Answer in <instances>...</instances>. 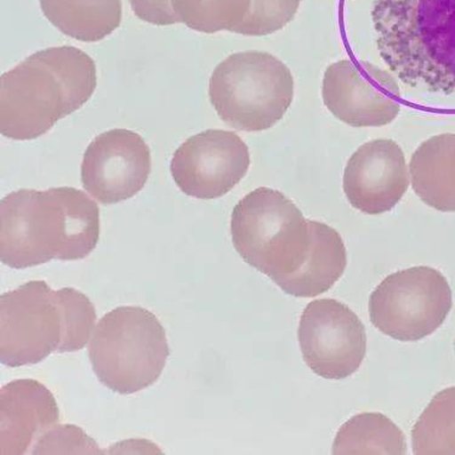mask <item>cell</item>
Segmentation results:
<instances>
[{"label": "cell", "instance_id": "obj_1", "mask_svg": "<svg viewBox=\"0 0 455 455\" xmlns=\"http://www.w3.org/2000/svg\"><path fill=\"white\" fill-rule=\"evenodd\" d=\"M100 239L99 205L81 189H19L0 204V259L12 268L77 261Z\"/></svg>", "mask_w": 455, "mask_h": 455}, {"label": "cell", "instance_id": "obj_2", "mask_svg": "<svg viewBox=\"0 0 455 455\" xmlns=\"http://www.w3.org/2000/svg\"><path fill=\"white\" fill-rule=\"evenodd\" d=\"M380 58L407 88L455 96V0H375Z\"/></svg>", "mask_w": 455, "mask_h": 455}, {"label": "cell", "instance_id": "obj_3", "mask_svg": "<svg viewBox=\"0 0 455 455\" xmlns=\"http://www.w3.org/2000/svg\"><path fill=\"white\" fill-rule=\"evenodd\" d=\"M96 84L94 60L83 50L35 52L0 78V132L12 140H35L83 108Z\"/></svg>", "mask_w": 455, "mask_h": 455}, {"label": "cell", "instance_id": "obj_4", "mask_svg": "<svg viewBox=\"0 0 455 455\" xmlns=\"http://www.w3.org/2000/svg\"><path fill=\"white\" fill-rule=\"evenodd\" d=\"M91 299L73 288L31 281L0 298V358L8 367L39 363L85 347L95 330Z\"/></svg>", "mask_w": 455, "mask_h": 455}, {"label": "cell", "instance_id": "obj_5", "mask_svg": "<svg viewBox=\"0 0 455 455\" xmlns=\"http://www.w3.org/2000/svg\"><path fill=\"white\" fill-rule=\"evenodd\" d=\"M231 235L241 258L275 283L295 274L311 247L310 220L287 196L268 188L254 189L238 202Z\"/></svg>", "mask_w": 455, "mask_h": 455}, {"label": "cell", "instance_id": "obj_6", "mask_svg": "<svg viewBox=\"0 0 455 455\" xmlns=\"http://www.w3.org/2000/svg\"><path fill=\"white\" fill-rule=\"evenodd\" d=\"M171 354L164 327L152 312L121 307L105 315L92 331L89 358L99 380L121 395L154 385Z\"/></svg>", "mask_w": 455, "mask_h": 455}, {"label": "cell", "instance_id": "obj_7", "mask_svg": "<svg viewBox=\"0 0 455 455\" xmlns=\"http://www.w3.org/2000/svg\"><path fill=\"white\" fill-rule=\"evenodd\" d=\"M209 98L219 117L232 128L267 131L293 102V75L268 52H235L212 72Z\"/></svg>", "mask_w": 455, "mask_h": 455}, {"label": "cell", "instance_id": "obj_8", "mask_svg": "<svg viewBox=\"0 0 455 455\" xmlns=\"http://www.w3.org/2000/svg\"><path fill=\"white\" fill-rule=\"evenodd\" d=\"M453 307L447 278L436 268L415 267L395 272L370 299L371 323L395 340L419 341L435 333Z\"/></svg>", "mask_w": 455, "mask_h": 455}, {"label": "cell", "instance_id": "obj_9", "mask_svg": "<svg viewBox=\"0 0 455 455\" xmlns=\"http://www.w3.org/2000/svg\"><path fill=\"white\" fill-rule=\"evenodd\" d=\"M298 337L305 363L328 380L356 373L367 352L363 323L350 307L334 299H318L307 305Z\"/></svg>", "mask_w": 455, "mask_h": 455}, {"label": "cell", "instance_id": "obj_10", "mask_svg": "<svg viewBox=\"0 0 455 455\" xmlns=\"http://www.w3.org/2000/svg\"><path fill=\"white\" fill-rule=\"evenodd\" d=\"M325 108L345 124L384 126L401 111L400 86L390 72L374 63L340 60L324 73Z\"/></svg>", "mask_w": 455, "mask_h": 455}, {"label": "cell", "instance_id": "obj_11", "mask_svg": "<svg viewBox=\"0 0 455 455\" xmlns=\"http://www.w3.org/2000/svg\"><path fill=\"white\" fill-rule=\"evenodd\" d=\"M249 165L248 146L235 132L209 129L176 149L171 171L185 195L215 199L232 191L247 175Z\"/></svg>", "mask_w": 455, "mask_h": 455}, {"label": "cell", "instance_id": "obj_12", "mask_svg": "<svg viewBox=\"0 0 455 455\" xmlns=\"http://www.w3.org/2000/svg\"><path fill=\"white\" fill-rule=\"evenodd\" d=\"M151 151L138 132L112 129L96 136L82 163V184L102 204L134 197L151 174Z\"/></svg>", "mask_w": 455, "mask_h": 455}, {"label": "cell", "instance_id": "obj_13", "mask_svg": "<svg viewBox=\"0 0 455 455\" xmlns=\"http://www.w3.org/2000/svg\"><path fill=\"white\" fill-rule=\"evenodd\" d=\"M410 184L403 151L390 139L365 142L345 168V195L352 207L364 214L390 212L400 204Z\"/></svg>", "mask_w": 455, "mask_h": 455}, {"label": "cell", "instance_id": "obj_14", "mask_svg": "<svg viewBox=\"0 0 455 455\" xmlns=\"http://www.w3.org/2000/svg\"><path fill=\"white\" fill-rule=\"evenodd\" d=\"M58 424L54 395L35 379H20L0 390V455L28 453Z\"/></svg>", "mask_w": 455, "mask_h": 455}, {"label": "cell", "instance_id": "obj_15", "mask_svg": "<svg viewBox=\"0 0 455 455\" xmlns=\"http://www.w3.org/2000/svg\"><path fill=\"white\" fill-rule=\"evenodd\" d=\"M311 247L307 261L295 274L278 281V287L297 298H315L330 291L344 275L347 252L333 228L310 221Z\"/></svg>", "mask_w": 455, "mask_h": 455}, {"label": "cell", "instance_id": "obj_16", "mask_svg": "<svg viewBox=\"0 0 455 455\" xmlns=\"http://www.w3.org/2000/svg\"><path fill=\"white\" fill-rule=\"evenodd\" d=\"M411 182L428 207L455 212V134L433 136L411 156Z\"/></svg>", "mask_w": 455, "mask_h": 455}, {"label": "cell", "instance_id": "obj_17", "mask_svg": "<svg viewBox=\"0 0 455 455\" xmlns=\"http://www.w3.org/2000/svg\"><path fill=\"white\" fill-rule=\"evenodd\" d=\"M43 14L63 35L102 41L121 26L122 0H39Z\"/></svg>", "mask_w": 455, "mask_h": 455}, {"label": "cell", "instance_id": "obj_18", "mask_svg": "<svg viewBox=\"0 0 455 455\" xmlns=\"http://www.w3.org/2000/svg\"><path fill=\"white\" fill-rule=\"evenodd\" d=\"M407 453V441L400 427L381 413H361L339 428L333 454Z\"/></svg>", "mask_w": 455, "mask_h": 455}, {"label": "cell", "instance_id": "obj_19", "mask_svg": "<svg viewBox=\"0 0 455 455\" xmlns=\"http://www.w3.org/2000/svg\"><path fill=\"white\" fill-rule=\"evenodd\" d=\"M417 455H455V387L435 395L411 430Z\"/></svg>", "mask_w": 455, "mask_h": 455}, {"label": "cell", "instance_id": "obj_20", "mask_svg": "<svg viewBox=\"0 0 455 455\" xmlns=\"http://www.w3.org/2000/svg\"><path fill=\"white\" fill-rule=\"evenodd\" d=\"M251 0H172L178 18L188 28L212 35L237 32L247 18Z\"/></svg>", "mask_w": 455, "mask_h": 455}, {"label": "cell", "instance_id": "obj_21", "mask_svg": "<svg viewBox=\"0 0 455 455\" xmlns=\"http://www.w3.org/2000/svg\"><path fill=\"white\" fill-rule=\"evenodd\" d=\"M300 3L301 0H251L247 18L235 33L262 36L280 31L293 21Z\"/></svg>", "mask_w": 455, "mask_h": 455}, {"label": "cell", "instance_id": "obj_22", "mask_svg": "<svg viewBox=\"0 0 455 455\" xmlns=\"http://www.w3.org/2000/svg\"><path fill=\"white\" fill-rule=\"evenodd\" d=\"M32 454H102L99 444L75 425H55L33 446Z\"/></svg>", "mask_w": 455, "mask_h": 455}, {"label": "cell", "instance_id": "obj_23", "mask_svg": "<svg viewBox=\"0 0 455 455\" xmlns=\"http://www.w3.org/2000/svg\"><path fill=\"white\" fill-rule=\"evenodd\" d=\"M129 3L135 16L151 25L172 26L181 22L172 8V0H129Z\"/></svg>", "mask_w": 455, "mask_h": 455}]
</instances>
